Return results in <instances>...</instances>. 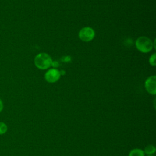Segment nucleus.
<instances>
[{"label":"nucleus","instance_id":"nucleus-1","mask_svg":"<svg viewBox=\"0 0 156 156\" xmlns=\"http://www.w3.org/2000/svg\"><path fill=\"white\" fill-rule=\"evenodd\" d=\"M52 63L51 57L46 53H40L34 58V63L36 67L40 69H48L51 66Z\"/></svg>","mask_w":156,"mask_h":156},{"label":"nucleus","instance_id":"nucleus-2","mask_svg":"<svg viewBox=\"0 0 156 156\" xmlns=\"http://www.w3.org/2000/svg\"><path fill=\"white\" fill-rule=\"evenodd\" d=\"M135 46L138 50L143 53L150 52L154 47L151 40L144 36L137 38L135 41Z\"/></svg>","mask_w":156,"mask_h":156},{"label":"nucleus","instance_id":"nucleus-3","mask_svg":"<svg viewBox=\"0 0 156 156\" xmlns=\"http://www.w3.org/2000/svg\"><path fill=\"white\" fill-rule=\"evenodd\" d=\"M95 35L94 30L90 27H85L81 29L79 32V38L85 42L92 40Z\"/></svg>","mask_w":156,"mask_h":156},{"label":"nucleus","instance_id":"nucleus-4","mask_svg":"<svg viewBox=\"0 0 156 156\" xmlns=\"http://www.w3.org/2000/svg\"><path fill=\"white\" fill-rule=\"evenodd\" d=\"M61 73L57 69H49L44 75L46 80L49 83H54L57 82L60 77Z\"/></svg>","mask_w":156,"mask_h":156},{"label":"nucleus","instance_id":"nucleus-5","mask_svg":"<svg viewBox=\"0 0 156 156\" xmlns=\"http://www.w3.org/2000/svg\"><path fill=\"white\" fill-rule=\"evenodd\" d=\"M156 77L152 76L148 77L144 83V87L146 91L151 94L155 95L156 94Z\"/></svg>","mask_w":156,"mask_h":156},{"label":"nucleus","instance_id":"nucleus-6","mask_svg":"<svg viewBox=\"0 0 156 156\" xmlns=\"http://www.w3.org/2000/svg\"><path fill=\"white\" fill-rule=\"evenodd\" d=\"M144 151L140 149H134L130 151L129 156H144Z\"/></svg>","mask_w":156,"mask_h":156},{"label":"nucleus","instance_id":"nucleus-7","mask_svg":"<svg viewBox=\"0 0 156 156\" xmlns=\"http://www.w3.org/2000/svg\"><path fill=\"white\" fill-rule=\"evenodd\" d=\"M155 147L153 146V145H148L147 146H146L144 149V154L148 155H150L151 154H153L154 153H155Z\"/></svg>","mask_w":156,"mask_h":156},{"label":"nucleus","instance_id":"nucleus-8","mask_svg":"<svg viewBox=\"0 0 156 156\" xmlns=\"http://www.w3.org/2000/svg\"><path fill=\"white\" fill-rule=\"evenodd\" d=\"M7 131V126L3 122H0V135L5 133Z\"/></svg>","mask_w":156,"mask_h":156},{"label":"nucleus","instance_id":"nucleus-9","mask_svg":"<svg viewBox=\"0 0 156 156\" xmlns=\"http://www.w3.org/2000/svg\"><path fill=\"white\" fill-rule=\"evenodd\" d=\"M155 56H156L155 53L153 54L150 57L149 60L150 65H151L153 66H155V65H156V63H155Z\"/></svg>","mask_w":156,"mask_h":156},{"label":"nucleus","instance_id":"nucleus-10","mask_svg":"<svg viewBox=\"0 0 156 156\" xmlns=\"http://www.w3.org/2000/svg\"><path fill=\"white\" fill-rule=\"evenodd\" d=\"M3 107H4V105H3V103H2V100L0 99V113L2 112V110H3Z\"/></svg>","mask_w":156,"mask_h":156},{"label":"nucleus","instance_id":"nucleus-11","mask_svg":"<svg viewBox=\"0 0 156 156\" xmlns=\"http://www.w3.org/2000/svg\"><path fill=\"white\" fill-rule=\"evenodd\" d=\"M147 156H152V155H147Z\"/></svg>","mask_w":156,"mask_h":156}]
</instances>
